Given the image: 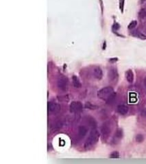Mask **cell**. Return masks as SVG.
<instances>
[{
    "mask_svg": "<svg viewBox=\"0 0 146 164\" xmlns=\"http://www.w3.org/2000/svg\"><path fill=\"white\" fill-rule=\"evenodd\" d=\"M99 138V133L96 128H93L91 132L90 135L86 139V141L84 144V147L85 148H89L91 146H93L97 142H98Z\"/></svg>",
    "mask_w": 146,
    "mask_h": 164,
    "instance_id": "1",
    "label": "cell"
},
{
    "mask_svg": "<svg viewBox=\"0 0 146 164\" xmlns=\"http://www.w3.org/2000/svg\"><path fill=\"white\" fill-rule=\"evenodd\" d=\"M114 93V89L112 87H106L97 91V97L99 99L107 100Z\"/></svg>",
    "mask_w": 146,
    "mask_h": 164,
    "instance_id": "2",
    "label": "cell"
},
{
    "mask_svg": "<svg viewBox=\"0 0 146 164\" xmlns=\"http://www.w3.org/2000/svg\"><path fill=\"white\" fill-rule=\"evenodd\" d=\"M57 86L59 89L65 91L68 88V79L64 76H60L57 80Z\"/></svg>",
    "mask_w": 146,
    "mask_h": 164,
    "instance_id": "3",
    "label": "cell"
},
{
    "mask_svg": "<svg viewBox=\"0 0 146 164\" xmlns=\"http://www.w3.org/2000/svg\"><path fill=\"white\" fill-rule=\"evenodd\" d=\"M101 132L102 137L104 139H107L110 135L111 133V126L108 121L104 122L101 127Z\"/></svg>",
    "mask_w": 146,
    "mask_h": 164,
    "instance_id": "4",
    "label": "cell"
},
{
    "mask_svg": "<svg viewBox=\"0 0 146 164\" xmlns=\"http://www.w3.org/2000/svg\"><path fill=\"white\" fill-rule=\"evenodd\" d=\"M82 104L80 102L74 101L72 102L69 106L70 111L74 113H78L82 111Z\"/></svg>",
    "mask_w": 146,
    "mask_h": 164,
    "instance_id": "5",
    "label": "cell"
},
{
    "mask_svg": "<svg viewBox=\"0 0 146 164\" xmlns=\"http://www.w3.org/2000/svg\"><path fill=\"white\" fill-rule=\"evenodd\" d=\"M47 108L48 111L51 113H57L59 112L61 109V106L59 104L53 102H49L47 103Z\"/></svg>",
    "mask_w": 146,
    "mask_h": 164,
    "instance_id": "6",
    "label": "cell"
},
{
    "mask_svg": "<svg viewBox=\"0 0 146 164\" xmlns=\"http://www.w3.org/2000/svg\"><path fill=\"white\" fill-rule=\"evenodd\" d=\"M93 74L95 78L97 80H101L103 76V72L99 67H95L93 70Z\"/></svg>",
    "mask_w": 146,
    "mask_h": 164,
    "instance_id": "7",
    "label": "cell"
},
{
    "mask_svg": "<svg viewBox=\"0 0 146 164\" xmlns=\"http://www.w3.org/2000/svg\"><path fill=\"white\" fill-rule=\"evenodd\" d=\"M117 111L120 115H126L128 113V107L125 104H119V105L117 106Z\"/></svg>",
    "mask_w": 146,
    "mask_h": 164,
    "instance_id": "8",
    "label": "cell"
},
{
    "mask_svg": "<svg viewBox=\"0 0 146 164\" xmlns=\"http://www.w3.org/2000/svg\"><path fill=\"white\" fill-rule=\"evenodd\" d=\"M87 133V128L84 126H80L78 128V136L80 138L85 137Z\"/></svg>",
    "mask_w": 146,
    "mask_h": 164,
    "instance_id": "9",
    "label": "cell"
},
{
    "mask_svg": "<svg viewBox=\"0 0 146 164\" xmlns=\"http://www.w3.org/2000/svg\"><path fill=\"white\" fill-rule=\"evenodd\" d=\"M126 78L128 83H133L134 81V74L131 70H128L126 72Z\"/></svg>",
    "mask_w": 146,
    "mask_h": 164,
    "instance_id": "10",
    "label": "cell"
},
{
    "mask_svg": "<svg viewBox=\"0 0 146 164\" xmlns=\"http://www.w3.org/2000/svg\"><path fill=\"white\" fill-rule=\"evenodd\" d=\"M108 77L110 78V80H115V79H117L118 78V74H117V70L115 69H112L109 71L108 73Z\"/></svg>",
    "mask_w": 146,
    "mask_h": 164,
    "instance_id": "11",
    "label": "cell"
},
{
    "mask_svg": "<svg viewBox=\"0 0 146 164\" xmlns=\"http://www.w3.org/2000/svg\"><path fill=\"white\" fill-rule=\"evenodd\" d=\"M72 82H73V85H74L75 88H80L82 87L80 81L79 80L78 77L76 76H73V77H72Z\"/></svg>",
    "mask_w": 146,
    "mask_h": 164,
    "instance_id": "12",
    "label": "cell"
},
{
    "mask_svg": "<svg viewBox=\"0 0 146 164\" xmlns=\"http://www.w3.org/2000/svg\"><path fill=\"white\" fill-rule=\"evenodd\" d=\"M139 17L141 19L146 18V10L145 8H142L139 12Z\"/></svg>",
    "mask_w": 146,
    "mask_h": 164,
    "instance_id": "13",
    "label": "cell"
},
{
    "mask_svg": "<svg viewBox=\"0 0 146 164\" xmlns=\"http://www.w3.org/2000/svg\"><path fill=\"white\" fill-rule=\"evenodd\" d=\"M85 107L86 108H89V109H91V110H95V109H96V108H97V106L94 105V104H92L89 102L85 104Z\"/></svg>",
    "mask_w": 146,
    "mask_h": 164,
    "instance_id": "14",
    "label": "cell"
},
{
    "mask_svg": "<svg viewBox=\"0 0 146 164\" xmlns=\"http://www.w3.org/2000/svg\"><path fill=\"white\" fill-rule=\"evenodd\" d=\"M115 137L118 138V139H121V137H123V131L121 129L119 128V129H117L116 130V132H115Z\"/></svg>",
    "mask_w": 146,
    "mask_h": 164,
    "instance_id": "15",
    "label": "cell"
},
{
    "mask_svg": "<svg viewBox=\"0 0 146 164\" xmlns=\"http://www.w3.org/2000/svg\"><path fill=\"white\" fill-rule=\"evenodd\" d=\"M136 142H138V143H141V142H143L144 140V137L143 136L141 135V134H138V135L136 136Z\"/></svg>",
    "mask_w": 146,
    "mask_h": 164,
    "instance_id": "16",
    "label": "cell"
},
{
    "mask_svg": "<svg viewBox=\"0 0 146 164\" xmlns=\"http://www.w3.org/2000/svg\"><path fill=\"white\" fill-rule=\"evenodd\" d=\"M109 157H110V159H118V158H119V153L117 152V151L112 152L110 155V156H109Z\"/></svg>",
    "mask_w": 146,
    "mask_h": 164,
    "instance_id": "17",
    "label": "cell"
},
{
    "mask_svg": "<svg viewBox=\"0 0 146 164\" xmlns=\"http://www.w3.org/2000/svg\"><path fill=\"white\" fill-rule=\"evenodd\" d=\"M137 21H131V22L130 23V24L128 25V29L129 30L133 29V28H135L137 26Z\"/></svg>",
    "mask_w": 146,
    "mask_h": 164,
    "instance_id": "18",
    "label": "cell"
},
{
    "mask_svg": "<svg viewBox=\"0 0 146 164\" xmlns=\"http://www.w3.org/2000/svg\"><path fill=\"white\" fill-rule=\"evenodd\" d=\"M124 3H125V0H119V8H120L121 13L124 12Z\"/></svg>",
    "mask_w": 146,
    "mask_h": 164,
    "instance_id": "19",
    "label": "cell"
},
{
    "mask_svg": "<svg viewBox=\"0 0 146 164\" xmlns=\"http://www.w3.org/2000/svg\"><path fill=\"white\" fill-rule=\"evenodd\" d=\"M136 36L137 37H139V38H141V39H143V40H145L146 39V35H145V34L141 33V32H137Z\"/></svg>",
    "mask_w": 146,
    "mask_h": 164,
    "instance_id": "20",
    "label": "cell"
},
{
    "mask_svg": "<svg viewBox=\"0 0 146 164\" xmlns=\"http://www.w3.org/2000/svg\"><path fill=\"white\" fill-rule=\"evenodd\" d=\"M115 93H113V94L112 95H111V96L110 97V98H108V100H106V103L107 104H111L112 102L114 101V100H115Z\"/></svg>",
    "mask_w": 146,
    "mask_h": 164,
    "instance_id": "21",
    "label": "cell"
},
{
    "mask_svg": "<svg viewBox=\"0 0 146 164\" xmlns=\"http://www.w3.org/2000/svg\"><path fill=\"white\" fill-rule=\"evenodd\" d=\"M119 28H120V25H119V23H115V24L112 25V29L114 30H119Z\"/></svg>",
    "mask_w": 146,
    "mask_h": 164,
    "instance_id": "22",
    "label": "cell"
},
{
    "mask_svg": "<svg viewBox=\"0 0 146 164\" xmlns=\"http://www.w3.org/2000/svg\"><path fill=\"white\" fill-rule=\"evenodd\" d=\"M117 61H118V59L117 58H112V59H109V62L111 63H116Z\"/></svg>",
    "mask_w": 146,
    "mask_h": 164,
    "instance_id": "23",
    "label": "cell"
},
{
    "mask_svg": "<svg viewBox=\"0 0 146 164\" xmlns=\"http://www.w3.org/2000/svg\"><path fill=\"white\" fill-rule=\"evenodd\" d=\"M104 45L103 46V50H105V48H106V41L104 42Z\"/></svg>",
    "mask_w": 146,
    "mask_h": 164,
    "instance_id": "24",
    "label": "cell"
},
{
    "mask_svg": "<svg viewBox=\"0 0 146 164\" xmlns=\"http://www.w3.org/2000/svg\"><path fill=\"white\" fill-rule=\"evenodd\" d=\"M145 0H141V2L143 3V2H145Z\"/></svg>",
    "mask_w": 146,
    "mask_h": 164,
    "instance_id": "25",
    "label": "cell"
},
{
    "mask_svg": "<svg viewBox=\"0 0 146 164\" xmlns=\"http://www.w3.org/2000/svg\"><path fill=\"white\" fill-rule=\"evenodd\" d=\"M145 87H146V79L145 80Z\"/></svg>",
    "mask_w": 146,
    "mask_h": 164,
    "instance_id": "26",
    "label": "cell"
}]
</instances>
